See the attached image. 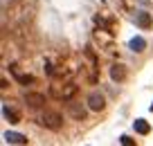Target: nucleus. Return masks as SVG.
I'll return each instance as SVG.
<instances>
[{"mask_svg": "<svg viewBox=\"0 0 153 146\" xmlns=\"http://www.w3.org/2000/svg\"><path fill=\"white\" fill-rule=\"evenodd\" d=\"M2 115H5V119L9 124H20V113L14 108V106L5 104V106H2Z\"/></svg>", "mask_w": 153, "mask_h": 146, "instance_id": "6", "label": "nucleus"}, {"mask_svg": "<svg viewBox=\"0 0 153 146\" xmlns=\"http://www.w3.org/2000/svg\"><path fill=\"white\" fill-rule=\"evenodd\" d=\"M88 108L95 110V113H99V110L106 108V99H104V94H101L99 90H92V92L88 94Z\"/></svg>", "mask_w": 153, "mask_h": 146, "instance_id": "2", "label": "nucleus"}, {"mask_svg": "<svg viewBox=\"0 0 153 146\" xmlns=\"http://www.w3.org/2000/svg\"><path fill=\"white\" fill-rule=\"evenodd\" d=\"M131 50H133V52H144V50H146V41H144L142 36L131 38Z\"/></svg>", "mask_w": 153, "mask_h": 146, "instance_id": "11", "label": "nucleus"}, {"mask_svg": "<svg viewBox=\"0 0 153 146\" xmlns=\"http://www.w3.org/2000/svg\"><path fill=\"white\" fill-rule=\"evenodd\" d=\"M133 128H135V133H140V135H149V133H151V126H149V122H144V119H135Z\"/></svg>", "mask_w": 153, "mask_h": 146, "instance_id": "10", "label": "nucleus"}, {"mask_svg": "<svg viewBox=\"0 0 153 146\" xmlns=\"http://www.w3.org/2000/svg\"><path fill=\"white\" fill-rule=\"evenodd\" d=\"M38 124H41V126H45L48 130H61L63 117H61L59 113H54V110H45V113L41 115V119H38Z\"/></svg>", "mask_w": 153, "mask_h": 146, "instance_id": "1", "label": "nucleus"}, {"mask_svg": "<svg viewBox=\"0 0 153 146\" xmlns=\"http://www.w3.org/2000/svg\"><path fill=\"white\" fill-rule=\"evenodd\" d=\"M25 104H27L29 108H34V110L43 108L45 106V94H41V92H25Z\"/></svg>", "mask_w": 153, "mask_h": 146, "instance_id": "3", "label": "nucleus"}, {"mask_svg": "<svg viewBox=\"0 0 153 146\" xmlns=\"http://www.w3.org/2000/svg\"><path fill=\"white\" fill-rule=\"evenodd\" d=\"M151 113H153V104H151Z\"/></svg>", "mask_w": 153, "mask_h": 146, "instance_id": "13", "label": "nucleus"}, {"mask_svg": "<svg viewBox=\"0 0 153 146\" xmlns=\"http://www.w3.org/2000/svg\"><path fill=\"white\" fill-rule=\"evenodd\" d=\"M68 113L72 115V117L74 119H79V122H81V119H86V108H83L81 104H76V101H68Z\"/></svg>", "mask_w": 153, "mask_h": 146, "instance_id": "5", "label": "nucleus"}, {"mask_svg": "<svg viewBox=\"0 0 153 146\" xmlns=\"http://www.w3.org/2000/svg\"><path fill=\"white\" fill-rule=\"evenodd\" d=\"M120 142H122L124 146H133V144H135V142L131 139V137H126V135H122V137H120Z\"/></svg>", "mask_w": 153, "mask_h": 146, "instance_id": "12", "label": "nucleus"}, {"mask_svg": "<svg viewBox=\"0 0 153 146\" xmlns=\"http://www.w3.org/2000/svg\"><path fill=\"white\" fill-rule=\"evenodd\" d=\"M9 70H11V74H14V76H16V79H18L23 85H27V83H34V76H29V74H23V72H20L16 65H11Z\"/></svg>", "mask_w": 153, "mask_h": 146, "instance_id": "9", "label": "nucleus"}, {"mask_svg": "<svg viewBox=\"0 0 153 146\" xmlns=\"http://www.w3.org/2000/svg\"><path fill=\"white\" fill-rule=\"evenodd\" d=\"M135 25H137L140 29H149L153 25V16L149 14V11H137V14H135Z\"/></svg>", "mask_w": 153, "mask_h": 146, "instance_id": "4", "label": "nucleus"}, {"mask_svg": "<svg viewBox=\"0 0 153 146\" xmlns=\"http://www.w3.org/2000/svg\"><path fill=\"white\" fill-rule=\"evenodd\" d=\"M110 79L117 81V83H122V81L126 79V67L120 65V63H117V65H113V67H110Z\"/></svg>", "mask_w": 153, "mask_h": 146, "instance_id": "7", "label": "nucleus"}, {"mask_svg": "<svg viewBox=\"0 0 153 146\" xmlns=\"http://www.w3.org/2000/svg\"><path fill=\"white\" fill-rule=\"evenodd\" d=\"M5 142H7V144H27V137L20 135V133L7 130V133H5Z\"/></svg>", "mask_w": 153, "mask_h": 146, "instance_id": "8", "label": "nucleus"}]
</instances>
